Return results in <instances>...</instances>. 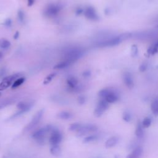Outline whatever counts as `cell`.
I'll return each mask as SVG.
<instances>
[{"label":"cell","mask_w":158,"mask_h":158,"mask_svg":"<svg viewBox=\"0 0 158 158\" xmlns=\"http://www.w3.org/2000/svg\"><path fill=\"white\" fill-rule=\"evenodd\" d=\"M85 54V51L79 47H70L64 51V60L67 61L71 64L81 58Z\"/></svg>","instance_id":"cell-1"},{"label":"cell","mask_w":158,"mask_h":158,"mask_svg":"<svg viewBox=\"0 0 158 158\" xmlns=\"http://www.w3.org/2000/svg\"><path fill=\"white\" fill-rule=\"evenodd\" d=\"M54 127L53 125H48L45 127L41 128L35 131L31 135L34 140L40 145H43L45 143V138L47 134L51 133Z\"/></svg>","instance_id":"cell-2"},{"label":"cell","mask_w":158,"mask_h":158,"mask_svg":"<svg viewBox=\"0 0 158 158\" xmlns=\"http://www.w3.org/2000/svg\"><path fill=\"white\" fill-rule=\"evenodd\" d=\"M62 9L63 6L61 3L50 4L45 7L43 14L46 17L49 18H55L57 16Z\"/></svg>","instance_id":"cell-3"},{"label":"cell","mask_w":158,"mask_h":158,"mask_svg":"<svg viewBox=\"0 0 158 158\" xmlns=\"http://www.w3.org/2000/svg\"><path fill=\"white\" fill-rule=\"evenodd\" d=\"M22 73H16L3 78L2 82L0 83V91L9 88L11 85L12 86L14 82L18 78L22 77Z\"/></svg>","instance_id":"cell-4"},{"label":"cell","mask_w":158,"mask_h":158,"mask_svg":"<svg viewBox=\"0 0 158 158\" xmlns=\"http://www.w3.org/2000/svg\"><path fill=\"white\" fill-rule=\"evenodd\" d=\"M62 140V135L60 131L54 127L51 132V135L49 139V142L51 146L59 145Z\"/></svg>","instance_id":"cell-5"},{"label":"cell","mask_w":158,"mask_h":158,"mask_svg":"<svg viewBox=\"0 0 158 158\" xmlns=\"http://www.w3.org/2000/svg\"><path fill=\"white\" fill-rule=\"evenodd\" d=\"M45 110L43 109L38 110V111L35 114V115L32 118V119L29 122V124L24 128V131H29L34 129L35 126L41 121L42 118L43 116Z\"/></svg>","instance_id":"cell-6"},{"label":"cell","mask_w":158,"mask_h":158,"mask_svg":"<svg viewBox=\"0 0 158 158\" xmlns=\"http://www.w3.org/2000/svg\"><path fill=\"white\" fill-rule=\"evenodd\" d=\"M125 35L126 34H124L119 37L110 39L109 40L99 42L97 44V46L99 47H106V46H113L117 45L118 44H119L123 40L127 38V37H125Z\"/></svg>","instance_id":"cell-7"},{"label":"cell","mask_w":158,"mask_h":158,"mask_svg":"<svg viewBox=\"0 0 158 158\" xmlns=\"http://www.w3.org/2000/svg\"><path fill=\"white\" fill-rule=\"evenodd\" d=\"M98 130L97 126L94 124H88L85 125H82L81 128L77 132V135L78 137H82L89 133H94Z\"/></svg>","instance_id":"cell-8"},{"label":"cell","mask_w":158,"mask_h":158,"mask_svg":"<svg viewBox=\"0 0 158 158\" xmlns=\"http://www.w3.org/2000/svg\"><path fill=\"white\" fill-rule=\"evenodd\" d=\"M109 106V103L104 99H101L94 109V115L97 117H101L107 110Z\"/></svg>","instance_id":"cell-9"},{"label":"cell","mask_w":158,"mask_h":158,"mask_svg":"<svg viewBox=\"0 0 158 158\" xmlns=\"http://www.w3.org/2000/svg\"><path fill=\"white\" fill-rule=\"evenodd\" d=\"M85 17L92 21H98L99 20V16L95 10L92 6H89L86 7L83 13Z\"/></svg>","instance_id":"cell-10"},{"label":"cell","mask_w":158,"mask_h":158,"mask_svg":"<svg viewBox=\"0 0 158 158\" xmlns=\"http://www.w3.org/2000/svg\"><path fill=\"white\" fill-rule=\"evenodd\" d=\"M123 80L127 88L132 89L134 86V82L132 74L130 72H126L123 75Z\"/></svg>","instance_id":"cell-11"},{"label":"cell","mask_w":158,"mask_h":158,"mask_svg":"<svg viewBox=\"0 0 158 158\" xmlns=\"http://www.w3.org/2000/svg\"><path fill=\"white\" fill-rule=\"evenodd\" d=\"M34 106V102H25L20 101L17 105V108L19 110H23L25 113L29 111L31 108Z\"/></svg>","instance_id":"cell-12"},{"label":"cell","mask_w":158,"mask_h":158,"mask_svg":"<svg viewBox=\"0 0 158 158\" xmlns=\"http://www.w3.org/2000/svg\"><path fill=\"white\" fill-rule=\"evenodd\" d=\"M68 89L67 90L70 91V90H72V89H75V87L78 85V82L77 79L75 77H69L67 78L66 80Z\"/></svg>","instance_id":"cell-13"},{"label":"cell","mask_w":158,"mask_h":158,"mask_svg":"<svg viewBox=\"0 0 158 158\" xmlns=\"http://www.w3.org/2000/svg\"><path fill=\"white\" fill-rule=\"evenodd\" d=\"M118 98L117 94L111 90H110L109 93L104 98V99H105L108 103H114V102H116L118 100Z\"/></svg>","instance_id":"cell-14"},{"label":"cell","mask_w":158,"mask_h":158,"mask_svg":"<svg viewBox=\"0 0 158 158\" xmlns=\"http://www.w3.org/2000/svg\"><path fill=\"white\" fill-rule=\"evenodd\" d=\"M118 142V138L116 137H113L109 138L105 143V146L106 148H110L115 146Z\"/></svg>","instance_id":"cell-15"},{"label":"cell","mask_w":158,"mask_h":158,"mask_svg":"<svg viewBox=\"0 0 158 158\" xmlns=\"http://www.w3.org/2000/svg\"><path fill=\"white\" fill-rule=\"evenodd\" d=\"M71 63L67 61L64 60L60 62H59L58 64H57L56 65H55L54 67V69H57V70H60V69H66L67 67H68L69 66H70Z\"/></svg>","instance_id":"cell-16"},{"label":"cell","mask_w":158,"mask_h":158,"mask_svg":"<svg viewBox=\"0 0 158 158\" xmlns=\"http://www.w3.org/2000/svg\"><path fill=\"white\" fill-rule=\"evenodd\" d=\"M50 153L52 155L56 157H58L61 154V149L59 145L52 146L50 148Z\"/></svg>","instance_id":"cell-17"},{"label":"cell","mask_w":158,"mask_h":158,"mask_svg":"<svg viewBox=\"0 0 158 158\" xmlns=\"http://www.w3.org/2000/svg\"><path fill=\"white\" fill-rule=\"evenodd\" d=\"M57 117L62 120H69L72 117V114L67 111H62L58 114Z\"/></svg>","instance_id":"cell-18"},{"label":"cell","mask_w":158,"mask_h":158,"mask_svg":"<svg viewBox=\"0 0 158 158\" xmlns=\"http://www.w3.org/2000/svg\"><path fill=\"white\" fill-rule=\"evenodd\" d=\"M26 81V78L23 77H21L19 78H18L17 80H15L14 83H12V86H11V88L12 89H17L19 86L22 85L24 82Z\"/></svg>","instance_id":"cell-19"},{"label":"cell","mask_w":158,"mask_h":158,"mask_svg":"<svg viewBox=\"0 0 158 158\" xmlns=\"http://www.w3.org/2000/svg\"><path fill=\"white\" fill-rule=\"evenodd\" d=\"M143 125H142V124H141L140 122H138L137 126V128H136V130H135L136 136L138 138H143Z\"/></svg>","instance_id":"cell-20"},{"label":"cell","mask_w":158,"mask_h":158,"mask_svg":"<svg viewBox=\"0 0 158 158\" xmlns=\"http://www.w3.org/2000/svg\"><path fill=\"white\" fill-rule=\"evenodd\" d=\"M11 45V42L9 40H7V39L4 38L0 39V48H1L6 50L9 48Z\"/></svg>","instance_id":"cell-21"},{"label":"cell","mask_w":158,"mask_h":158,"mask_svg":"<svg viewBox=\"0 0 158 158\" xmlns=\"http://www.w3.org/2000/svg\"><path fill=\"white\" fill-rule=\"evenodd\" d=\"M151 110L155 116H158V98L153 101L151 104Z\"/></svg>","instance_id":"cell-22"},{"label":"cell","mask_w":158,"mask_h":158,"mask_svg":"<svg viewBox=\"0 0 158 158\" xmlns=\"http://www.w3.org/2000/svg\"><path fill=\"white\" fill-rule=\"evenodd\" d=\"M143 153V149L141 147H137L133 150V152L131 153L133 158H140Z\"/></svg>","instance_id":"cell-23"},{"label":"cell","mask_w":158,"mask_h":158,"mask_svg":"<svg viewBox=\"0 0 158 158\" xmlns=\"http://www.w3.org/2000/svg\"><path fill=\"white\" fill-rule=\"evenodd\" d=\"M56 72H53V73L50 74L48 75H47L45 77V78L44 82H43V84L44 85L49 84L54 78V77H56Z\"/></svg>","instance_id":"cell-24"},{"label":"cell","mask_w":158,"mask_h":158,"mask_svg":"<svg viewBox=\"0 0 158 158\" xmlns=\"http://www.w3.org/2000/svg\"><path fill=\"white\" fill-rule=\"evenodd\" d=\"M82 124H79V123H74L72 124H71L69 126V130L70 131H72V132H77L81 128Z\"/></svg>","instance_id":"cell-25"},{"label":"cell","mask_w":158,"mask_h":158,"mask_svg":"<svg viewBox=\"0 0 158 158\" xmlns=\"http://www.w3.org/2000/svg\"><path fill=\"white\" fill-rule=\"evenodd\" d=\"M98 138V137L96 135H90L89 137H85L83 140V142L84 143H90V142H93L97 140Z\"/></svg>","instance_id":"cell-26"},{"label":"cell","mask_w":158,"mask_h":158,"mask_svg":"<svg viewBox=\"0 0 158 158\" xmlns=\"http://www.w3.org/2000/svg\"><path fill=\"white\" fill-rule=\"evenodd\" d=\"M148 53L150 54L153 55L158 53V42L151 46L148 50Z\"/></svg>","instance_id":"cell-27"},{"label":"cell","mask_w":158,"mask_h":158,"mask_svg":"<svg viewBox=\"0 0 158 158\" xmlns=\"http://www.w3.org/2000/svg\"><path fill=\"white\" fill-rule=\"evenodd\" d=\"M151 124V119L149 117H145L142 122V125L143 128H148Z\"/></svg>","instance_id":"cell-28"},{"label":"cell","mask_w":158,"mask_h":158,"mask_svg":"<svg viewBox=\"0 0 158 158\" xmlns=\"http://www.w3.org/2000/svg\"><path fill=\"white\" fill-rule=\"evenodd\" d=\"M18 18L20 22L23 23L25 21V14L22 10H19L18 12Z\"/></svg>","instance_id":"cell-29"},{"label":"cell","mask_w":158,"mask_h":158,"mask_svg":"<svg viewBox=\"0 0 158 158\" xmlns=\"http://www.w3.org/2000/svg\"><path fill=\"white\" fill-rule=\"evenodd\" d=\"M77 101H78V103L80 105H83L86 102V98L85 96L81 95V96H79L77 98Z\"/></svg>","instance_id":"cell-30"},{"label":"cell","mask_w":158,"mask_h":158,"mask_svg":"<svg viewBox=\"0 0 158 158\" xmlns=\"http://www.w3.org/2000/svg\"><path fill=\"white\" fill-rule=\"evenodd\" d=\"M123 119L127 122H129L131 120V116L129 113H124L123 115Z\"/></svg>","instance_id":"cell-31"},{"label":"cell","mask_w":158,"mask_h":158,"mask_svg":"<svg viewBox=\"0 0 158 158\" xmlns=\"http://www.w3.org/2000/svg\"><path fill=\"white\" fill-rule=\"evenodd\" d=\"M11 103H12V101L11 100L8 99V100H7V101H5L3 102H2L1 104H0V109H3V108L6 107L7 106L11 105Z\"/></svg>","instance_id":"cell-32"},{"label":"cell","mask_w":158,"mask_h":158,"mask_svg":"<svg viewBox=\"0 0 158 158\" xmlns=\"http://www.w3.org/2000/svg\"><path fill=\"white\" fill-rule=\"evenodd\" d=\"M12 24V21L11 19H7L3 23V25L6 27H11Z\"/></svg>","instance_id":"cell-33"},{"label":"cell","mask_w":158,"mask_h":158,"mask_svg":"<svg viewBox=\"0 0 158 158\" xmlns=\"http://www.w3.org/2000/svg\"><path fill=\"white\" fill-rule=\"evenodd\" d=\"M148 68V64L146 62H144L142 64L140 67V71H141V72H145V71Z\"/></svg>","instance_id":"cell-34"},{"label":"cell","mask_w":158,"mask_h":158,"mask_svg":"<svg viewBox=\"0 0 158 158\" xmlns=\"http://www.w3.org/2000/svg\"><path fill=\"white\" fill-rule=\"evenodd\" d=\"M91 71L89 70H86L85 71H84V72H83L82 74V76L85 78H89L91 76Z\"/></svg>","instance_id":"cell-35"},{"label":"cell","mask_w":158,"mask_h":158,"mask_svg":"<svg viewBox=\"0 0 158 158\" xmlns=\"http://www.w3.org/2000/svg\"><path fill=\"white\" fill-rule=\"evenodd\" d=\"M84 11L85 10L83 8H82V7H77L75 10V14L77 15H80L84 13Z\"/></svg>","instance_id":"cell-36"},{"label":"cell","mask_w":158,"mask_h":158,"mask_svg":"<svg viewBox=\"0 0 158 158\" xmlns=\"http://www.w3.org/2000/svg\"><path fill=\"white\" fill-rule=\"evenodd\" d=\"M137 52H138V49L137 46L133 45L132 48V54H133L132 56H135V55L137 54Z\"/></svg>","instance_id":"cell-37"},{"label":"cell","mask_w":158,"mask_h":158,"mask_svg":"<svg viewBox=\"0 0 158 158\" xmlns=\"http://www.w3.org/2000/svg\"><path fill=\"white\" fill-rule=\"evenodd\" d=\"M35 1V0H27V6L29 7L32 6Z\"/></svg>","instance_id":"cell-38"},{"label":"cell","mask_w":158,"mask_h":158,"mask_svg":"<svg viewBox=\"0 0 158 158\" xmlns=\"http://www.w3.org/2000/svg\"><path fill=\"white\" fill-rule=\"evenodd\" d=\"M19 31H15V33L14 34V38L15 39V40H18V38H19Z\"/></svg>","instance_id":"cell-39"},{"label":"cell","mask_w":158,"mask_h":158,"mask_svg":"<svg viewBox=\"0 0 158 158\" xmlns=\"http://www.w3.org/2000/svg\"><path fill=\"white\" fill-rule=\"evenodd\" d=\"M6 74V72H5V70L4 69H2L1 70V72H0V77H2V76H4V75Z\"/></svg>","instance_id":"cell-40"},{"label":"cell","mask_w":158,"mask_h":158,"mask_svg":"<svg viewBox=\"0 0 158 158\" xmlns=\"http://www.w3.org/2000/svg\"><path fill=\"white\" fill-rule=\"evenodd\" d=\"M3 58V53L0 51V60H1Z\"/></svg>","instance_id":"cell-41"},{"label":"cell","mask_w":158,"mask_h":158,"mask_svg":"<svg viewBox=\"0 0 158 158\" xmlns=\"http://www.w3.org/2000/svg\"><path fill=\"white\" fill-rule=\"evenodd\" d=\"M0 95H1V93H0Z\"/></svg>","instance_id":"cell-42"}]
</instances>
